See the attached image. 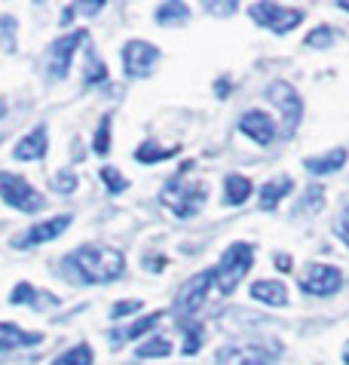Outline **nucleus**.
I'll return each instance as SVG.
<instances>
[{"mask_svg":"<svg viewBox=\"0 0 349 365\" xmlns=\"http://www.w3.org/2000/svg\"><path fill=\"white\" fill-rule=\"evenodd\" d=\"M71 264L77 267L83 282H110L123 277V270H126V261H123L120 252L110 246H98V242H89V246L77 249L71 255Z\"/></svg>","mask_w":349,"mask_h":365,"instance_id":"f257e3e1","label":"nucleus"},{"mask_svg":"<svg viewBox=\"0 0 349 365\" xmlns=\"http://www.w3.org/2000/svg\"><path fill=\"white\" fill-rule=\"evenodd\" d=\"M187 172H190V163H184L181 175H174L169 181V187L162 190V197H160L162 206H169L174 218L197 215V212L202 209V202H205V185H202V181H187V178H184Z\"/></svg>","mask_w":349,"mask_h":365,"instance_id":"f03ea898","label":"nucleus"},{"mask_svg":"<svg viewBox=\"0 0 349 365\" xmlns=\"http://www.w3.org/2000/svg\"><path fill=\"white\" fill-rule=\"evenodd\" d=\"M251 264H254V249L249 242H233L221 255V264L214 267V286H218L221 295H233L236 286L249 277Z\"/></svg>","mask_w":349,"mask_h":365,"instance_id":"7ed1b4c3","label":"nucleus"},{"mask_svg":"<svg viewBox=\"0 0 349 365\" xmlns=\"http://www.w3.org/2000/svg\"><path fill=\"white\" fill-rule=\"evenodd\" d=\"M249 16L258 25L270 28V31H276V34H288L303 22V9H288L282 4H264V0L249 6Z\"/></svg>","mask_w":349,"mask_h":365,"instance_id":"20e7f679","label":"nucleus"},{"mask_svg":"<svg viewBox=\"0 0 349 365\" xmlns=\"http://www.w3.org/2000/svg\"><path fill=\"white\" fill-rule=\"evenodd\" d=\"M0 200L19 212L43 209V197H40L22 175H13V172H0Z\"/></svg>","mask_w":349,"mask_h":365,"instance_id":"39448f33","label":"nucleus"},{"mask_svg":"<svg viewBox=\"0 0 349 365\" xmlns=\"http://www.w3.org/2000/svg\"><path fill=\"white\" fill-rule=\"evenodd\" d=\"M276 344H230L218 353V365H273Z\"/></svg>","mask_w":349,"mask_h":365,"instance_id":"423d86ee","label":"nucleus"},{"mask_svg":"<svg viewBox=\"0 0 349 365\" xmlns=\"http://www.w3.org/2000/svg\"><path fill=\"white\" fill-rule=\"evenodd\" d=\"M266 96H270L273 105L282 110V120H285L282 135L291 138L297 133V123H301V114H303V101H301V96H297V89L279 80V83L270 86V93H266Z\"/></svg>","mask_w":349,"mask_h":365,"instance_id":"0eeeda50","label":"nucleus"},{"mask_svg":"<svg viewBox=\"0 0 349 365\" xmlns=\"http://www.w3.org/2000/svg\"><path fill=\"white\" fill-rule=\"evenodd\" d=\"M209 286H214V270H202L184 282L178 289V295H174V310H178V317H193V313L202 307L205 295H209Z\"/></svg>","mask_w":349,"mask_h":365,"instance_id":"6e6552de","label":"nucleus"},{"mask_svg":"<svg viewBox=\"0 0 349 365\" xmlns=\"http://www.w3.org/2000/svg\"><path fill=\"white\" fill-rule=\"evenodd\" d=\"M86 40H89V31H86V28H80V31H74V34L58 37L56 43H53V49H49V68H46V74H49V77H56V80L68 77L71 58H74L77 46H80V43H86Z\"/></svg>","mask_w":349,"mask_h":365,"instance_id":"1a4fd4ad","label":"nucleus"},{"mask_svg":"<svg viewBox=\"0 0 349 365\" xmlns=\"http://www.w3.org/2000/svg\"><path fill=\"white\" fill-rule=\"evenodd\" d=\"M301 286H303L306 295L328 298V295H334V292L343 286V273L337 267H331V264H310L303 270Z\"/></svg>","mask_w":349,"mask_h":365,"instance_id":"9d476101","label":"nucleus"},{"mask_svg":"<svg viewBox=\"0 0 349 365\" xmlns=\"http://www.w3.org/2000/svg\"><path fill=\"white\" fill-rule=\"evenodd\" d=\"M157 58H160V49L147 43V40H129L123 46V71L129 77H147Z\"/></svg>","mask_w":349,"mask_h":365,"instance_id":"9b49d317","label":"nucleus"},{"mask_svg":"<svg viewBox=\"0 0 349 365\" xmlns=\"http://www.w3.org/2000/svg\"><path fill=\"white\" fill-rule=\"evenodd\" d=\"M71 227V215H56V218H49V221H43V225H34L31 227L25 237H19V240H13V246L16 249H25V246H40V242H49V240H56V237H61Z\"/></svg>","mask_w":349,"mask_h":365,"instance_id":"f8f14e48","label":"nucleus"},{"mask_svg":"<svg viewBox=\"0 0 349 365\" xmlns=\"http://www.w3.org/2000/svg\"><path fill=\"white\" fill-rule=\"evenodd\" d=\"M239 129L249 138L258 141V145H270V141L276 138V126H273V120L266 117L264 110H249V114H242Z\"/></svg>","mask_w":349,"mask_h":365,"instance_id":"ddd939ff","label":"nucleus"},{"mask_svg":"<svg viewBox=\"0 0 349 365\" xmlns=\"http://www.w3.org/2000/svg\"><path fill=\"white\" fill-rule=\"evenodd\" d=\"M43 334L40 331H25L13 326V322H0V353H9L16 347H28V344H40Z\"/></svg>","mask_w":349,"mask_h":365,"instance_id":"4468645a","label":"nucleus"},{"mask_svg":"<svg viewBox=\"0 0 349 365\" xmlns=\"http://www.w3.org/2000/svg\"><path fill=\"white\" fill-rule=\"evenodd\" d=\"M46 148H49V138H46V126H37L34 133H28L22 141L16 145V160H43L46 157Z\"/></svg>","mask_w":349,"mask_h":365,"instance_id":"2eb2a0df","label":"nucleus"},{"mask_svg":"<svg viewBox=\"0 0 349 365\" xmlns=\"http://www.w3.org/2000/svg\"><path fill=\"white\" fill-rule=\"evenodd\" d=\"M251 298L261 301V304H270V307H285V304H288V292H285L282 282L258 279L251 286Z\"/></svg>","mask_w":349,"mask_h":365,"instance_id":"dca6fc26","label":"nucleus"},{"mask_svg":"<svg viewBox=\"0 0 349 365\" xmlns=\"http://www.w3.org/2000/svg\"><path fill=\"white\" fill-rule=\"evenodd\" d=\"M9 301H13V304H34L37 310H43V307H56V304H58V298H56V295L37 292L34 286H28V282H19V286L13 289V295H9Z\"/></svg>","mask_w":349,"mask_h":365,"instance_id":"f3484780","label":"nucleus"},{"mask_svg":"<svg viewBox=\"0 0 349 365\" xmlns=\"http://www.w3.org/2000/svg\"><path fill=\"white\" fill-rule=\"evenodd\" d=\"M346 163V148H334L331 154H325V157H306L303 160V166L313 172V175H331V172H337Z\"/></svg>","mask_w":349,"mask_h":365,"instance_id":"a211bd4d","label":"nucleus"},{"mask_svg":"<svg viewBox=\"0 0 349 365\" xmlns=\"http://www.w3.org/2000/svg\"><path fill=\"white\" fill-rule=\"evenodd\" d=\"M291 187H294V181H291L288 175H282V178H276V181H266L264 190H261V209H264V212L276 209L285 194H291Z\"/></svg>","mask_w":349,"mask_h":365,"instance_id":"6ab92c4d","label":"nucleus"},{"mask_svg":"<svg viewBox=\"0 0 349 365\" xmlns=\"http://www.w3.org/2000/svg\"><path fill=\"white\" fill-rule=\"evenodd\" d=\"M174 154H178V145H160V141H145L138 150H135V160L138 163H162V160H172Z\"/></svg>","mask_w":349,"mask_h":365,"instance_id":"aec40b11","label":"nucleus"},{"mask_svg":"<svg viewBox=\"0 0 349 365\" xmlns=\"http://www.w3.org/2000/svg\"><path fill=\"white\" fill-rule=\"evenodd\" d=\"M249 197H251V181L245 175H230L224 181V200H227L230 206H242Z\"/></svg>","mask_w":349,"mask_h":365,"instance_id":"412c9836","label":"nucleus"},{"mask_svg":"<svg viewBox=\"0 0 349 365\" xmlns=\"http://www.w3.org/2000/svg\"><path fill=\"white\" fill-rule=\"evenodd\" d=\"M169 353H172L169 338H162V334H157V338H150V341L141 344L135 356H138V359H162V356H169Z\"/></svg>","mask_w":349,"mask_h":365,"instance_id":"4be33fe9","label":"nucleus"},{"mask_svg":"<svg viewBox=\"0 0 349 365\" xmlns=\"http://www.w3.org/2000/svg\"><path fill=\"white\" fill-rule=\"evenodd\" d=\"M101 80H108V68L105 62H98V56L86 49V65H83V83L92 86V83H101Z\"/></svg>","mask_w":349,"mask_h":365,"instance_id":"5701e85b","label":"nucleus"},{"mask_svg":"<svg viewBox=\"0 0 349 365\" xmlns=\"http://www.w3.org/2000/svg\"><path fill=\"white\" fill-rule=\"evenodd\" d=\"M160 319H162V313H150V317H141L129 331H110V334H114V344H120L123 338H141V334H147Z\"/></svg>","mask_w":349,"mask_h":365,"instance_id":"b1692460","label":"nucleus"},{"mask_svg":"<svg viewBox=\"0 0 349 365\" xmlns=\"http://www.w3.org/2000/svg\"><path fill=\"white\" fill-rule=\"evenodd\" d=\"M53 365H92V347L89 344H77L68 353H61L58 359H53Z\"/></svg>","mask_w":349,"mask_h":365,"instance_id":"393cba45","label":"nucleus"},{"mask_svg":"<svg viewBox=\"0 0 349 365\" xmlns=\"http://www.w3.org/2000/svg\"><path fill=\"white\" fill-rule=\"evenodd\" d=\"M16 31H19V22L16 16H0V46H4V53H13L16 49Z\"/></svg>","mask_w":349,"mask_h":365,"instance_id":"a878e982","label":"nucleus"},{"mask_svg":"<svg viewBox=\"0 0 349 365\" xmlns=\"http://www.w3.org/2000/svg\"><path fill=\"white\" fill-rule=\"evenodd\" d=\"M184 19H187V6H184V4H160L157 6V22L160 25L184 22Z\"/></svg>","mask_w":349,"mask_h":365,"instance_id":"bb28decb","label":"nucleus"},{"mask_svg":"<svg viewBox=\"0 0 349 365\" xmlns=\"http://www.w3.org/2000/svg\"><path fill=\"white\" fill-rule=\"evenodd\" d=\"M92 148H95V154L108 157L110 154V114L101 117V123L95 129V141H92Z\"/></svg>","mask_w":349,"mask_h":365,"instance_id":"cd10ccee","label":"nucleus"},{"mask_svg":"<svg viewBox=\"0 0 349 365\" xmlns=\"http://www.w3.org/2000/svg\"><path fill=\"white\" fill-rule=\"evenodd\" d=\"M98 175H101V181H105V185H108V190H110V194H123V190L129 187V181L123 178V175H120V172H117L114 166H101V172H98Z\"/></svg>","mask_w":349,"mask_h":365,"instance_id":"c85d7f7f","label":"nucleus"},{"mask_svg":"<svg viewBox=\"0 0 349 365\" xmlns=\"http://www.w3.org/2000/svg\"><path fill=\"white\" fill-rule=\"evenodd\" d=\"M202 347V326H187V331H184V353H187V356H193V353H197Z\"/></svg>","mask_w":349,"mask_h":365,"instance_id":"c756f323","label":"nucleus"},{"mask_svg":"<svg viewBox=\"0 0 349 365\" xmlns=\"http://www.w3.org/2000/svg\"><path fill=\"white\" fill-rule=\"evenodd\" d=\"M331 28H316V31L306 34V46H313V49H319V46H331Z\"/></svg>","mask_w":349,"mask_h":365,"instance_id":"7c9ffc66","label":"nucleus"},{"mask_svg":"<svg viewBox=\"0 0 349 365\" xmlns=\"http://www.w3.org/2000/svg\"><path fill=\"white\" fill-rule=\"evenodd\" d=\"M53 187L58 194H71L77 187V175L74 172H58V175H53Z\"/></svg>","mask_w":349,"mask_h":365,"instance_id":"2f4dec72","label":"nucleus"},{"mask_svg":"<svg viewBox=\"0 0 349 365\" xmlns=\"http://www.w3.org/2000/svg\"><path fill=\"white\" fill-rule=\"evenodd\" d=\"M135 310H141V301H117L114 310H110V319H123V317H129V313H135Z\"/></svg>","mask_w":349,"mask_h":365,"instance_id":"473e14b6","label":"nucleus"},{"mask_svg":"<svg viewBox=\"0 0 349 365\" xmlns=\"http://www.w3.org/2000/svg\"><path fill=\"white\" fill-rule=\"evenodd\" d=\"M337 237H340L343 246L349 249V206L340 212V218H337Z\"/></svg>","mask_w":349,"mask_h":365,"instance_id":"72a5a7b5","label":"nucleus"},{"mask_svg":"<svg viewBox=\"0 0 349 365\" xmlns=\"http://www.w3.org/2000/svg\"><path fill=\"white\" fill-rule=\"evenodd\" d=\"M325 197H322V187H310V194H306V202H303V209H316V206H322Z\"/></svg>","mask_w":349,"mask_h":365,"instance_id":"f704fd0d","label":"nucleus"},{"mask_svg":"<svg viewBox=\"0 0 349 365\" xmlns=\"http://www.w3.org/2000/svg\"><path fill=\"white\" fill-rule=\"evenodd\" d=\"M205 9H209V13H236V4L233 0H227V4H205Z\"/></svg>","mask_w":349,"mask_h":365,"instance_id":"c9c22d12","label":"nucleus"},{"mask_svg":"<svg viewBox=\"0 0 349 365\" xmlns=\"http://www.w3.org/2000/svg\"><path fill=\"white\" fill-rule=\"evenodd\" d=\"M276 267H279V270H291V258L288 255H276Z\"/></svg>","mask_w":349,"mask_h":365,"instance_id":"e433bc0d","label":"nucleus"},{"mask_svg":"<svg viewBox=\"0 0 349 365\" xmlns=\"http://www.w3.org/2000/svg\"><path fill=\"white\" fill-rule=\"evenodd\" d=\"M101 6L105 4H77V9H83V13H101Z\"/></svg>","mask_w":349,"mask_h":365,"instance_id":"4c0bfd02","label":"nucleus"},{"mask_svg":"<svg viewBox=\"0 0 349 365\" xmlns=\"http://www.w3.org/2000/svg\"><path fill=\"white\" fill-rule=\"evenodd\" d=\"M74 4H71V6H65V16H61V25H71V19H74Z\"/></svg>","mask_w":349,"mask_h":365,"instance_id":"58836bf2","label":"nucleus"},{"mask_svg":"<svg viewBox=\"0 0 349 365\" xmlns=\"http://www.w3.org/2000/svg\"><path fill=\"white\" fill-rule=\"evenodd\" d=\"M218 96H221V98L230 96V83H218Z\"/></svg>","mask_w":349,"mask_h":365,"instance_id":"ea45409f","label":"nucleus"},{"mask_svg":"<svg viewBox=\"0 0 349 365\" xmlns=\"http://www.w3.org/2000/svg\"><path fill=\"white\" fill-rule=\"evenodd\" d=\"M343 362L349 365V344H346V347H343Z\"/></svg>","mask_w":349,"mask_h":365,"instance_id":"a19ab883","label":"nucleus"},{"mask_svg":"<svg viewBox=\"0 0 349 365\" xmlns=\"http://www.w3.org/2000/svg\"><path fill=\"white\" fill-rule=\"evenodd\" d=\"M340 9H346V13H349V0H340Z\"/></svg>","mask_w":349,"mask_h":365,"instance_id":"79ce46f5","label":"nucleus"}]
</instances>
